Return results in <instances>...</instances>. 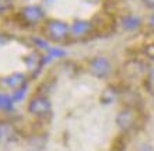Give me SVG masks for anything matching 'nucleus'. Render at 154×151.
Masks as SVG:
<instances>
[{
    "mask_svg": "<svg viewBox=\"0 0 154 151\" xmlns=\"http://www.w3.org/2000/svg\"><path fill=\"white\" fill-rule=\"evenodd\" d=\"M150 24H151V25H154V16L150 18Z\"/></svg>",
    "mask_w": 154,
    "mask_h": 151,
    "instance_id": "obj_15",
    "label": "nucleus"
},
{
    "mask_svg": "<svg viewBox=\"0 0 154 151\" xmlns=\"http://www.w3.org/2000/svg\"><path fill=\"white\" fill-rule=\"evenodd\" d=\"M121 24L125 29H129L130 31V29L137 28L139 25H140V18L137 16H133V14H128V16L122 17Z\"/></svg>",
    "mask_w": 154,
    "mask_h": 151,
    "instance_id": "obj_9",
    "label": "nucleus"
},
{
    "mask_svg": "<svg viewBox=\"0 0 154 151\" xmlns=\"http://www.w3.org/2000/svg\"><path fill=\"white\" fill-rule=\"evenodd\" d=\"M24 91H25V87H24V88H23V87H20L18 90H16L11 94V99H13V101H21V99H23V97H24Z\"/></svg>",
    "mask_w": 154,
    "mask_h": 151,
    "instance_id": "obj_12",
    "label": "nucleus"
},
{
    "mask_svg": "<svg viewBox=\"0 0 154 151\" xmlns=\"http://www.w3.org/2000/svg\"><path fill=\"white\" fill-rule=\"evenodd\" d=\"M90 71L97 78H105L111 73V63L105 56H95L90 62Z\"/></svg>",
    "mask_w": 154,
    "mask_h": 151,
    "instance_id": "obj_3",
    "label": "nucleus"
},
{
    "mask_svg": "<svg viewBox=\"0 0 154 151\" xmlns=\"http://www.w3.org/2000/svg\"><path fill=\"white\" fill-rule=\"evenodd\" d=\"M134 120H136V112L132 108H123L116 116V125L123 131L130 130L134 126Z\"/></svg>",
    "mask_w": 154,
    "mask_h": 151,
    "instance_id": "obj_4",
    "label": "nucleus"
},
{
    "mask_svg": "<svg viewBox=\"0 0 154 151\" xmlns=\"http://www.w3.org/2000/svg\"><path fill=\"white\" fill-rule=\"evenodd\" d=\"M0 109H3V110L13 109V99L8 95L0 94Z\"/></svg>",
    "mask_w": 154,
    "mask_h": 151,
    "instance_id": "obj_10",
    "label": "nucleus"
},
{
    "mask_svg": "<svg viewBox=\"0 0 154 151\" xmlns=\"http://www.w3.org/2000/svg\"><path fill=\"white\" fill-rule=\"evenodd\" d=\"M48 52H49L48 59H51V57H60V56H65V50L59 49V48H49Z\"/></svg>",
    "mask_w": 154,
    "mask_h": 151,
    "instance_id": "obj_11",
    "label": "nucleus"
},
{
    "mask_svg": "<svg viewBox=\"0 0 154 151\" xmlns=\"http://www.w3.org/2000/svg\"><path fill=\"white\" fill-rule=\"evenodd\" d=\"M46 35L53 41H62L67 37L69 27L66 23L60 20H49L46 23Z\"/></svg>",
    "mask_w": 154,
    "mask_h": 151,
    "instance_id": "obj_2",
    "label": "nucleus"
},
{
    "mask_svg": "<svg viewBox=\"0 0 154 151\" xmlns=\"http://www.w3.org/2000/svg\"><path fill=\"white\" fill-rule=\"evenodd\" d=\"M13 0H0V10H6L11 6Z\"/></svg>",
    "mask_w": 154,
    "mask_h": 151,
    "instance_id": "obj_13",
    "label": "nucleus"
},
{
    "mask_svg": "<svg viewBox=\"0 0 154 151\" xmlns=\"http://www.w3.org/2000/svg\"><path fill=\"white\" fill-rule=\"evenodd\" d=\"M17 131L16 127L8 122H2L0 123V141L2 143H10L13 140H16Z\"/></svg>",
    "mask_w": 154,
    "mask_h": 151,
    "instance_id": "obj_6",
    "label": "nucleus"
},
{
    "mask_svg": "<svg viewBox=\"0 0 154 151\" xmlns=\"http://www.w3.org/2000/svg\"><path fill=\"white\" fill-rule=\"evenodd\" d=\"M52 109V104L48 97L38 94L29 99L28 102V112L34 116H45Z\"/></svg>",
    "mask_w": 154,
    "mask_h": 151,
    "instance_id": "obj_1",
    "label": "nucleus"
},
{
    "mask_svg": "<svg viewBox=\"0 0 154 151\" xmlns=\"http://www.w3.org/2000/svg\"><path fill=\"white\" fill-rule=\"evenodd\" d=\"M21 16L28 23H38L44 18V10L39 6H27L21 10Z\"/></svg>",
    "mask_w": 154,
    "mask_h": 151,
    "instance_id": "obj_5",
    "label": "nucleus"
},
{
    "mask_svg": "<svg viewBox=\"0 0 154 151\" xmlns=\"http://www.w3.org/2000/svg\"><path fill=\"white\" fill-rule=\"evenodd\" d=\"M23 83H24V76L20 73H13L3 78V84L10 88H20Z\"/></svg>",
    "mask_w": 154,
    "mask_h": 151,
    "instance_id": "obj_7",
    "label": "nucleus"
},
{
    "mask_svg": "<svg viewBox=\"0 0 154 151\" xmlns=\"http://www.w3.org/2000/svg\"><path fill=\"white\" fill-rule=\"evenodd\" d=\"M143 3L146 4L147 7H154V0H143Z\"/></svg>",
    "mask_w": 154,
    "mask_h": 151,
    "instance_id": "obj_14",
    "label": "nucleus"
},
{
    "mask_svg": "<svg viewBox=\"0 0 154 151\" xmlns=\"http://www.w3.org/2000/svg\"><path fill=\"white\" fill-rule=\"evenodd\" d=\"M88 29H90V23L83 21V20L74 21L73 24L69 27V31L73 34V35H83V34H85Z\"/></svg>",
    "mask_w": 154,
    "mask_h": 151,
    "instance_id": "obj_8",
    "label": "nucleus"
}]
</instances>
